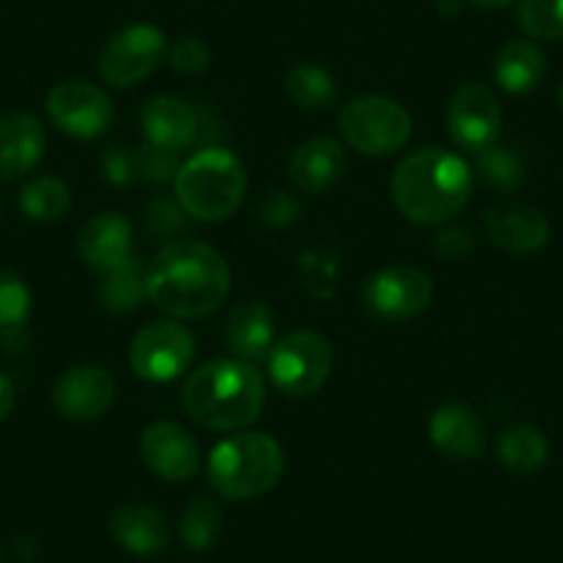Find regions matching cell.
<instances>
[{"instance_id": "25", "label": "cell", "mask_w": 563, "mask_h": 563, "mask_svg": "<svg viewBox=\"0 0 563 563\" xmlns=\"http://www.w3.org/2000/svg\"><path fill=\"white\" fill-rule=\"evenodd\" d=\"M497 459L506 470L517 475H533L550 459V442L539 429L514 426L497 437Z\"/></svg>"}, {"instance_id": "16", "label": "cell", "mask_w": 563, "mask_h": 563, "mask_svg": "<svg viewBox=\"0 0 563 563\" xmlns=\"http://www.w3.org/2000/svg\"><path fill=\"white\" fill-rule=\"evenodd\" d=\"M45 128L34 113L14 111L0 117V183L29 175L45 155Z\"/></svg>"}, {"instance_id": "32", "label": "cell", "mask_w": 563, "mask_h": 563, "mask_svg": "<svg viewBox=\"0 0 563 563\" xmlns=\"http://www.w3.org/2000/svg\"><path fill=\"white\" fill-rule=\"evenodd\" d=\"M144 227H147L150 235L155 241H169L172 238L183 235L188 227V213L183 210V205L177 202V197H161L150 199V205L144 208Z\"/></svg>"}, {"instance_id": "35", "label": "cell", "mask_w": 563, "mask_h": 563, "mask_svg": "<svg viewBox=\"0 0 563 563\" xmlns=\"http://www.w3.org/2000/svg\"><path fill=\"white\" fill-rule=\"evenodd\" d=\"M299 202H296L290 194L282 191H268L263 194V199L257 202V219L263 221L265 227H290L296 219H299Z\"/></svg>"}, {"instance_id": "34", "label": "cell", "mask_w": 563, "mask_h": 563, "mask_svg": "<svg viewBox=\"0 0 563 563\" xmlns=\"http://www.w3.org/2000/svg\"><path fill=\"white\" fill-rule=\"evenodd\" d=\"M169 64L183 75H202L210 67V47L197 36H180L169 47Z\"/></svg>"}, {"instance_id": "18", "label": "cell", "mask_w": 563, "mask_h": 563, "mask_svg": "<svg viewBox=\"0 0 563 563\" xmlns=\"http://www.w3.org/2000/svg\"><path fill=\"white\" fill-rule=\"evenodd\" d=\"M486 238L511 254H536L550 241V221L530 205H503L486 213Z\"/></svg>"}, {"instance_id": "20", "label": "cell", "mask_w": 563, "mask_h": 563, "mask_svg": "<svg viewBox=\"0 0 563 563\" xmlns=\"http://www.w3.org/2000/svg\"><path fill=\"white\" fill-rule=\"evenodd\" d=\"M78 254L89 268L111 271L133 257V227L122 213H100L80 230Z\"/></svg>"}, {"instance_id": "5", "label": "cell", "mask_w": 563, "mask_h": 563, "mask_svg": "<svg viewBox=\"0 0 563 563\" xmlns=\"http://www.w3.org/2000/svg\"><path fill=\"white\" fill-rule=\"evenodd\" d=\"M246 186V169L238 155L224 147H205L180 166L175 197L191 219L216 224L241 208Z\"/></svg>"}, {"instance_id": "26", "label": "cell", "mask_w": 563, "mask_h": 563, "mask_svg": "<svg viewBox=\"0 0 563 563\" xmlns=\"http://www.w3.org/2000/svg\"><path fill=\"white\" fill-rule=\"evenodd\" d=\"M285 89H288L290 100L305 111H329L332 106H338L340 97L332 73L318 64H299L290 69Z\"/></svg>"}, {"instance_id": "41", "label": "cell", "mask_w": 563, "mask_h": 563, "mask_svg": "<svg viewBox=\"0 0 563 563\" xmlns=\"http://www.w3.org/2000/svg\"><path fill=\"white\" fill-rule=\"evenodd\" d=\"M0 219H3V202H0Z\"/></svg>"}, {"instance_id": "28", "label": "cell", "mask_w": 563, "mask_h": 563, "mask_svg": "<svg viewBox=\"0 0 563 563\" xmlns=\"http://www.w3.org/2000/svg\"><path fill=\"white\" fill-rule=\"evenodd\" d=\"M478 172L489 186L500 191H519L525 183V161L522 155L506 144H492L478 153Z\"/></svg>"}, {"instance_id": "11", "label": "cell", "mask_w": 563, "mask_h": 563, "mask_svg": "<svg viewBox=\"0 0 563 563\" xmlns=\"http://www.w3.org/2000/svg\"><path fill=\"white\" fill-rule=\"evenodd\" d=\"M434 285L429 274L411 265H393L371 276L362 294V305L378 321H409L431 305Z\"/></svg>"}, {"instance_id": "2", "label": "cell", "mask_w": 563, "mask_h": 563, "mask_svg": "<svg viewBox=\"0 0 563 563\" xmlns=\"http://www.w3.org/2000/svg\"><path fill=\"white\" fill-rule=\"evenodd\" d=\"M393 202L406 221L440 227L456 219L473 197L467 161L442 147H422L406 155L393 175Z\"/></svg>"}, {"instance_id": "15", "label": "cell", "mask_w": 563, "mask_h": 563, "mask_svg": "<svg viewBox=\"0 0 563 563\" xmlns=\"http://www.w3.org/2000/svg\"><path fill=\"white\" fill-rule=\"evenodd\" d=\"M288 172L301 194L321 197L343 180L345 172H349V158H345V150L338 141L329 139V135H316L296 150Z\"/></svg>"}, {"instance_id": "14", "label": "cell", "mask_w": 563, "mask_h": 563, "mask_svg": "<svg viewBox=\"0 0 563 563\" xmlns=\"http://www.w3.org/2000/svg\"><path fill=\"white\" fill-rule=\"evenodd\" d=\"M141 459L158 478L186 484L199 470V445L183 426L161 420L141 434Z\"/></svg>"}, {"instance_id": "10", "label": "cell", "mask_w": 563, "mask_h": 563, "mask_svg": "<svg viewBox=\"0 0 563 563\" xmlns=\"http://www.w3.org/2000/svg\"><path fill=\"white\" fill-rule=\"evenodd\" d=\"M47 117L62 133L91 141L113 124V102L100 86L89 80H64L47 95Z\"/></svg>"}, {"instance_id": "37", "label": "cell", "mask_w": 563, "mask_h": 563, "mask_svg": "<svg viewBox=\"0 0 563 563\" xmlns=\"http://www.w3.org/2000/svg\"><path fill=\"white\" fill-rule=\"evenodd\" d=\"M473 232L467 227H451V230H442L440 235L434 238V252L440 254L442 260L453 263V260H464L470 252H473Z\"/></svg>"}, {"instance_id": "31", "label": "cell", "mask_w": 563, "mask_h": 563, "mask_svg": "<svg viewBox=\"0 0 563 563\" xmlns=\"http://www.w3.org/2000/svg\"><path fill=\"white\" fill-rule=\"evenodd\" d=\"M517 20L530 40H563V0H519Z\"/></svg>"}, {"instance_id": "6", "label": "cell", "mask_w": 563, "mask_h": 563, "mask_svg": "<svg viewBox=\"0 0 563 563\" xmlns=\"http://www.w3.org/2000/svg\"><path fill=\"white\" fill-rule=\"evenodd\" d=\"M340 130L349 147L371 158H387L406 147L411 135V119L404 106L389 97L365 95L351 100L340 113Z\"/></svg>"}, {"instance_id": "27", "label": "cell", "mask_w": 563, "mask_h": 563, "mask_svg": "<svg viewBox=\"0 0 563 563\" xmlns=\"http://www.w3.org/2000/svg\"><path fill=\"white\" fill-rule=\"evenodd\" d=\"M69 205H73V197H69L67 183L58 177H40L20 191V210L31 221L64 219L69 213Z\"/></svg>"}, {"instance_id": "12", "label": "cell", "mask_w": 563, "mask_h": 563, "mask_svg": "<svg viewBox=\"0 0 563 563\" xmlns=\"http://www.w3.org/2000/svg\"><path fill=\"white\" fill-rule=\"evenodd\" d=\"M503 128V108L495 91L481 84H467L451 97L448 106V133L453 144L478 155L497 144Z\"/></svg>"}, {"instance_id": "23", "label": "cell", "mask_w": 563, "mask_h": 563, "mask_svg": "<svg viewBox=\"0 0 563 563\" xmlns=\"http://www.w3.org/2000/svg\"><path fill=\"white\" fill-rule=\"evenodd\" d=\"M547 78V56L536 42L514 40L497 53L495 80L508 95H530Z\"/></svg>"}, {"instance_id": "33", "label": "cell", "mask_w": 563, "mask_h": 563, "mask_svg": "<svg viewBox=\"0 0 563 563\" xmlns=\"http://www.w3.org/2000/svg\"><path fill=\"white\" fill-rule=\"evenodd\" d=\"M180 166V153L155 147L150 141H144L141 147H135V177H139V180L169 183L175 180Z\"/></svg>"}, {"instance_id": "40", "label": "cell", "mask_w": 563, "mask_h": 563, "mask_svg": "<svg viewBox=\"0 0 563 563\" xmlns=\"http://www.w3.org/2000/svg\"><path fill=\"white\" fill-rule=\"evenodd\" d=\"M558 106H561V111H563V80H561V86H558Z\"/></svg>"}, {"instance_id": "7", "label": "cell", "mask_w": 563, "mask_h": 563, "mask_svg": "<svg viewBox=\"0 0 563 563\" xmlns=\"http://www.w3.org/2000/svg\"><path fill=\"white\" fill-rule=\"evenodd\" d=\"M271 382L290 398L316 395L332 373V345L318 332H290L268 351Z\"/></svg>"}, {"instance_id": "17", "label": "cell", "mask_w": 563, "mask_h": 563, "mask_svg": "<svg viewBox=\"0 0 563 563\" xmlns=\"http://www.w3.org/2000/svg\"><path fill=\"white\" fill-rule=\"evenodd\" d=\"M431 445L448 459L473 462L486 448V429L481 417L464 404H445L431 415L429 422Z\"/></svg>"}, {"instance_id": "19", "label": "cell", "mask_w": 563, "mask_h": 563, "mask_svg": "<svg viewBox=\"0 0 563 563\" xmlns=\"http://www.w3.org/2000/svg\"><path fill=\"white\" fill-rule=\"evenodd\" d=\"M141 130H144V141H150L155 147L183 153L197 139L199 122L188 102L164 95L144 102V108H141Z\"/></svg>"}, {"instance_id": "13", "label": "cell", "mask_w": 563, "mask_h": 563, "mask_svg": "<svg viewBox=\"0 0 563 563\" xmlns=\"http://www.w3.org/2000/svg\"><path fill=\"white\" fill-rule=\"evenodd\" d=\"M117 400V382L106 367L78 365L69 367L53 389V404L67 420H100Z\"/></svg>"}, {"instance_id": "8", "label": "cell", "mask_w": 563, "mask_h": 563, "mask_svg": "<svg viewBox=\"0 0 563 563\" xmlns=\"http://www.w3.org/2000/svg\"><path fill=\"white\" fill-rule=\"evenodd\" d=\"M166 53H169V42H166L164 31L147 23H135L117 31L102 45L97 73L113 89H128L153 75Z\"/></svg>"}, {"instance_id": "29", "label": "cell", "mask_w": 563, "mask_h": 563, "mask_svg": "<svg viewBox=\"0 0 563 563\" xmlns=\"http://www.w3.org/2000/svg\"><path fill=\"white\" fill-rule=\"evenodd\" d=\"M180 536L188 550L205 552L219 541L221 536V511L208 497H197L188 503L186 514L180 519Z\"/></svg>"}, {"instance_id": "38", "label": "cell", "mask_w": 563, "mask_h": 563, "mask_svg": "<svg viewBox=\"0 0 563 563\" xmlns=\"http://www.w3.org/2000/svg\"><path fill=\"white\" fill-rule=\"evenodd\" d=\"M14 406V387L3 373H0V420H7Z\"/></svg>"}, {"instance_id": "22", "label": "cell", "mask_w": 563, "mask_h": 563, "mask_svg": "<svg viewBox=\"0 0 563 563\" xmlns=\"http://www.w3.org/2000/svg\"><path fill=\"white\" fill-rule=\"evenodd\" d=\"M224 343L238 360H265L274 349V316L268 307L260 301L238 305L224 323Z\"/></svg>"}, {"instance_id": "3", "label": "cell", "mask_w": 563, "mask_h": 563, "mask_svg": "<svg viewBox=\"0 0 563 563\" xmlns=\"http://www.w3.org/2000/svg\"><path fill=\"white\" fill-rule=\"evenodd\" d=\"M183 406L210 431H241L265 406V382L252 362L216 360L197 367L183 387Z\"/></svg>"}, {"instance_id": "24", "label": "cell", "mask_w": 563, "mask_h": 563, "mask_svg": "<svg viewBox=\"0 0 563 563\" xmlns=\"http://www.w3.org/2000/svg\"><path fill=\"white\" fill-rule=\"evenodd\" d=\"M144 299H147V268L141 265L139 254L102 274L97 301L106 312L124 316V312H133Z\"/></svg>"}, {"instance_id": "21", "label": "cell", "mask_w": 563, "mask_h": 563, "mask_svg": "<svg viewBox=\"0 0 563 563\" xmlns=\"http://www.w3.org/2000/svg\"><path fill=\"white\" fill-rule=\"evenodd\" d=\"M111 536L122 550L141 558H153L169 547L172 530L161 511L150 506H122L111 517Z\"/></svg>"}, {"instance_id": "4", "label": "cell", "mask_w": 563, "mask_h": 563, "mask_svg": "<svg viewBox=\"0 0 563 563\" xmlns=\"http://www.w3.org/2000/svg\"><path fill=\"white\" fill-rule=\"evenodd\" d=\"M285 473V453L268 434L246 431L221 440L210 451L208 481L224 500L243 503L265 495Z\"/></svg>"}, {"instance_id": "30", "label": "cell", "mask_w": 563, "mask_h": 563, "mask_svg": "<svg viewBox=\"0 0 563 563\" xmlns=\"http://www.w3.org/2000/svg\"><path fill=\"white\" fill-rule=\"evenodd\" d=\"M31 316V290L18 274L0 271V334L3 340L23 334Z\"/></svg>"}, {"instance_id": "39", "label": "cell", "mask_w": 563, "mask_h": 563, "mask_svg": "<svg viewBox=\"0 0 563 563\" xmlns=\"http://www.w3.org/2000/svg\"><path fill=\"white\" fill-rule=\"evenodd\" d=\"M470 3L481 9H489V12H497V9L514 7V3H519V0H470Z\"/></svg>"}, {"instance_id": "36", "label": "cell", "mask_w": 563, "mask_h": 563, "mask_svg": "<svg viewBox=\"0 0 563 563\" xmlns=\"http://www.w3.org/2000/svg\"><path fill=\"white\" fill-rule=\"evenodd\" d=\"M100 169L102 177L113 186H130L135 183V150L128 147H108L106 153L100 155Z\"/></svg>"}, {"instance_id": "9", "label": "cell", "mask_w": 563, "mask_h": 563, "mask_svg": "<svg viewBox=\"0 0 563 563\" xmlns=\"http://www.w3.org/2000/svg\"><path fill=\"white\" fill-rule=\"evenodd\" d=\"M194 334L177 321H153L130 343V367L139 378L153 384L172 382L191 367Z\"/></svg>"}, {"instance_id": "1", "label": "cell", "mask_w": 563, "mask_h": 563, "mask_svg": "<svg viewBox=\"0 0 563 563\" xmlns=\"http://www.w3.org/2000/svg\"><path fill=\"white\" fill-rule=\"evenodd\" d=\"M230 294V265L213 246L191 238L166 243L147 268V299L172 318H208Z\"/></svg>"}]
</instances>
